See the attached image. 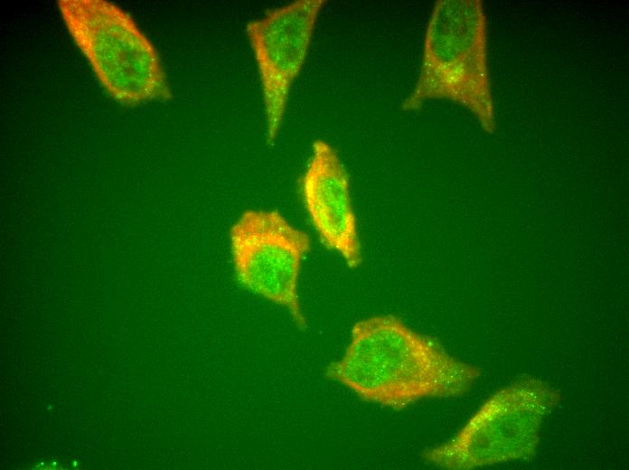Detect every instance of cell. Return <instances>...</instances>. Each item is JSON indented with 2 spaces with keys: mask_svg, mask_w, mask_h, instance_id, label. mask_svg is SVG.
<instances>
[{
  "mask_svg": "<svg viewBox=\"0 0 629 470\" xmlns=\"http://www.w3.org/2000/svg\"><path fill=\"white\" fill-rule=\"evenodd\" d=\"M72 41L117 102L136 106L172 97L158 52L125 10L106 0H59Z\"/></svg>",
  "mask_w": 629,
  "mask_h": 470,
  "instance_id": "cell-3",
  "label": "cell"
},
{
  "mask_svg": "<svg viewBox=\"0 0 629 470\" xmlns=\"http://www.w3.org/2000/svg\"><path fill=\"white\" fill-rule=\"evenodd\" d=\"M230 241L238 280L285 307L296 324L305 329L297 284L301 262L311 247L308 234L277 211L248 210L231 226Z\"/></svg>",
  "mask_w": 629,
  "mask_h": 470,
  "instance_id": "cell-4",
  "label": "cell"
},
{
  "mask_svg": "<svg viewBox=\"0 0 629 470\" xmlns=\"http://www.w3.org/2000/svg\"><path fill=\"white\" fill-rule=\"evenodd\" d=\"M432 99L461 105L476 118L484 131L494 132L487 20L479 0H440L434 5L420 71L402 108L417 110Z\"/></svg>",
  "mask_w": 629,
  "mask_h": 470,
  "instance_id": "cell-2",
  "label": "cell"
},
{
  "mask_svg": "<svg viewBox=\"0 0 629 470\" xmlns=\"http://www.w3.org/2000/svg\"><path fill=\"white\" fill-rule=\"evenodd\" d=\"M326 376L362 400L399 410L426 397L462 392L474 371L399 318L380 315L353 324L344 354Z\"/></svg>",
  "mask_w": 629,
  "mask_h": 470,
  "instance_id": "cell-1",
  "label": "cell"
},
{
  "mask_svg": "<svg viewBox=\"0 0 629 470\" xmlns=\"http://www.w3.org/2000/svg\"><path fill=\"white\" fill-rule=\"evenodd\" d=\"M324 0H299L248 24L262 86L268 140L281 127L292 84L305 62Z\"/></svg>",
  "mask_w": 629,
  "mask_h": 470,
  "instance_id": "cell-5",
  "label": "cell"
},
{
  "mask_svg": "<svg viewBox=\"0 0 629 470\" xmlns=\"http://www.w3.org/2000/svg\"><path fill=\"white\" fill-rule=\"evenodd\" d=\"M305 210L322 243L351 268L362 260L347 171L327 142L315 140L302 178Z\"/></svg>",
  "mask_w": 629,
  "mask_h": 470,
  "instance_id": "cell-6",
  "label": "cell"
}]
</instances>
